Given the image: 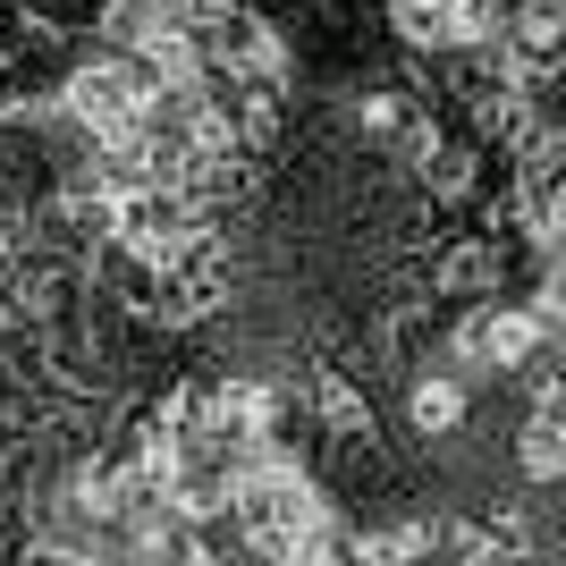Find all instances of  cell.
I'll return each mask as SVG.
<instances>
[{
	"mask_svg": "<svg viewBox=\"0 0 566 566\" xmlns=\"http://www.w3.org/2000/svg\"><path fill=\"white\" fill-rule=\"evenodd\" d=\"M0 102H9V69H0Z\"/></svg>",
	"mask_w": 566,
	"mask_h": 566,
	"instance_id": "cell-13",
	"label": "cell"
},
{
	"mask_svg": "<svg viewBox=\"0 0 566 566\" xmlns=\"http://www.w3.org/2000/svg\"><path fill=\"white\" fill-rule=\"evenodd\" d=\"M533 313H542V331L566 347V245L549 254V271H542V296H533Z\"/></svg>",
	"mask_w": 566,
	"mask_h": 566,
	"instance_id": "cell-11",
	"label": "cell"
},
{
	"mask_svg": "<svg viewBox=\"0 0 566 566\" xmlns=\"http://www.w3.org/2000/svg\"><path fill=\"white\" fill-rule=\"evenodd\" d=\"M516 212L542 245H566V136H533L516 169Z\"/></svg>",
	"mask_w": 566,
	"mask_h": 566,
	"instance_id": "cell-4",
	"label": "cell"
},
{
	"mask_svg": "<svg viewBox=\"0 0 566 566\" xmlns=\"http://www.w3.org/2000/svg\"><path fill=\"white\" fill-rule=\"evenodd\" d=\"M516 465L533 473V482H558L566 473V406L558 398H542V415L516 431Z\"/></svg>",
	"mask_w": 566,
	"mask_h": 566,
	"instance_id": "cell-8",
	"label": "cell"
},
{
	"mask_svg": "<svg viewBox=\"0 0 566 566\" xmlns=\"http://www.w3.org/2000/svg\"><path fill=\"white\" fill-rule=\"evenodd\" d=\"M161 566H220V558H212V549H203V542H195V533H187V542L169 549V558H161Z\"/></svg>",
	"mask_w": 566,
	"mask_h": 566,
	"instance_id": "cell-12",
	"label": "cell"
},
{
	"mask_svg": "<svg viewBox=\"0 0 566 566\" xmlns=\"http://www.w3.org/2000/svg\"><path fill=\"white\" fill-rule=\"evenodd\" d=\"M465 423V380L457 373H415L406 380V431L415 440H449Z\"/></svg>",
	"mask_w": 566,
	"mask_h": 566,
	"instance_id": "cell-6",
	"label": "cell"
},
{
	"mask_svg": "<svg viewBox=\"0 0 566 566\" xmlns=\"http://www.w3.org/2000/svg\"><path fill=\"white\" fill-rule=\"evenodd\" d=\"M229 516H237V533H245V549L271 558V566H287L313 533L338 524L331 499L313 491V473H296L287 457H254V465L229 473Z\"/></svg>",
	"mask_w": 566,
	"mask_h": 566,
	"instance_id": "cell-1",
	"label": "cell"
},
{
	"mask_svg": "<svg viewBox=\"0 0 566 566\" xmlns=\"http://www.w3.org/2000/svg\"><path fill=\"white\" fill-rule=\"evenodd\" d=\"M542 347H549V331L533 305H482V373H524Z\"/></svg>",
	"mask_w": 566,
	"mask_h": 566,
	"instance_id": "cell-5",
	"label": "cell"
},
{
	"mask_svg": "<svg viewBox=\"0 0 566 566\" xmlns=\"http://www.w3.org/2000/svg\"><path fill=\"white\" fill-rule=\"evenodd\" d=\"M415 169H423V187L440 195V203H457V195H473V144H449V136H440V144H431V153H423V161H415Z\"/></svg>",
	"mask_w": 566,
	"mask_h": 566,
	"instance_id": "cell-10",
	"label": "cell"
},
{
	"mask_svg": "<svg viewBox=\"0 0 566 566\" xmlns=\"http://www.w3.org/2000/svg\"><path fill=\"white\" fill-rule=\"evenodd\" d=\"M499 69L516 76L524 94L566 76V0H524L507 18V34H499Z\"/></svg>",
	"mask_w": 566,
	"mask_h": 566,
	"instance_id": "cell-3",
	"label": "cell"
},
{
	"mask_svg": "<svg viewBox=\"0 0 566 566\" xmlns=\"http://www.w3.org/2000/svg\"><path fill=\"white\" fill-rule=\"evenodd\" d=\"M499 280H507V254H499L491 237H457L431 262V287H449V296H491Z\"/></svg>",
	"mask_w": 566,
	"mask_h": 566,
	"instance_id": "cell-7",
	"label": "cell"
},
{
	"mask_svg": "<svg viewBox=\"0 0 566 566\" xmlns=\"http://www.w3.org/2000/svg\"><path fill=\"white\" fill-rule=\"evenodd\" d=\"M0 262H9V229H0Z\"/></svg>",
	"mask_w": 566,
	"mask_h": 566,
	"instance_id": "cell-14",
	"label": "cell"
},
{
	"mask_svg": "<svg viewBox=\"0 0 566 566\" xmlns=\"http://www.w3.org/2000/svg\"><path fill=\"white\" fill-rule=\"evenodd\" d=\"M389 34L406 51H449V0H389Z\"/></svg>",
	"mask_w": 566,
	"mask_h": 566,
	"instance_id": "cell-9",
	"label": "cell"
},
{
	"mask_svg": "<svg viewBox=\"0 0 566 566\" xmlns=\"http://www.w3.org/2000/svg\"><path fill=\"white\" fill-rule=\"evenodd\" d=\"M144 102H153V69H144L136 51H94V60L60 69V85H51V111L69 118L85 144L136 136V111H144Z\"/></svg>",
	"mask_w": 566,
	"mask_h": 566,
	"instance_id": "cell-2",
	"label": "cell"
}]
</instances>
